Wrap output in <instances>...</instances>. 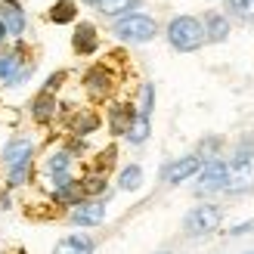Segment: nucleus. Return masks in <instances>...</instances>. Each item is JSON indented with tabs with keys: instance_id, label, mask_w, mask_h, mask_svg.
<instances>
[{
	"instance_id": "nucleus-1",
	"label": "nucleus",
	"mask_w": 254,
	"mask_h": 254,
	"mask_svg": "<svg viewBox=\"0 0 254 254\" xmlns=\"http://www.w3.org/2000/svg\"><path fill=\"white\" fill-rule=\"evenodd\" d=\"M208 41L205 34V22L195 16H177L168 25V44L177 53H195V50Z\"/></svg>"
},
{
	"instance_id": "nucleus-2",
	"label": "nucleus",
	"mask_w": 254,
	"mask_h": 254,
	"mask_svg": "<svg viewBox=\"0 0 254 254\" xmlns=\"http://www.w3.org/2000/svg\"><path fill=\"white\" fill-rule=\"evenodd\" d=\"M112 34H115L118 41H127V44H149L152 37L158 34V22L152 16H143V12H127V16L115 19Z\"/></svg>"
},
{
	"instance_id": "nucleus-3",
	"label": "nucleus",
	"mask_w": 254,
	"mask_h": 254,
	"mask_svg": "<svg viewBox=\"0 0 254 254\" xmlns=\"http://www.w3.org/2000/svg\"><path fill=\"white\" fill-rule=\"evenodd\" d=\"M254 189V152H239L226 164V192H251Z\"/></svg>"
},
{
	"instance_id": "nucleus-4",
	"label": "nucleus",
	"mask_w": 254,
	"mask_h": 254,
	"mask_svg": "<svg viewBox=\"0 0 254 254\" xmlns=\"http://www.w3.org/2000/svg\"><path fill=\"white\" fill-rule=\"evenodd\" d=\"M220 220H223V211L217 205H195L186 214V233L189 236H208L220 226Z\"/></svg>"
},
{
	"instance_id": "nucleus-5",
	"label": "nucleus",
	"mask_w": 254,
	"mask_h": 254,
	"mask_svg": "<svg viewBox=\"0 0 254 254\" xmlns=\"http://www.w3.org/2000/svg\"><path fill=\"white\" fill-rule=\"evenodd\" d=\"M201 161L198 155H183V158H177V161H171L168 168L161 171V177L168 183H183V180H189V177H195L198 171H201Z\"/></svg>"
},
{
	"instance_id": "nucleus-6",
	"label": "nucleus",
	"mask_w": 254,
	"mask_h": 254,
	"mask_svg": "<svg viewBox=\"0 0 254 254\" xmlns=\"http://www.w3.org/2000/svg\"><path fill=\"white\" fill-rule=\"evenodd\" d=\"M106 220V205L103 201H93V198H87V201H81V205H74V211H71V223L74 226H99Z\"/></svg>"
},
{
	"instance_id": "nucleus-7",
	"label": "nucleus",
	"mask_w": 254,
	"mask_h": 254,
	"mask_svg": "<svg viewBox=\"0 0 254 254\" xmlns=\"http://www.w3.org/2000/svg\"><path fill=\"white\" fill-rule=\"evenodd\" d=\"M34 155V143L28 136H16V139H9V143L3 146V164L6 168H19V164H28Z\"/></svg>"
},
{
	"instance_id": "nucleus-8",
	"label": "nucleus",
	"mask_w": 254,
	"mask_h": 254,
	"mask_svg": "<svg viewBox=\"0 0 254 254\" xmlns=\"http://www.w3.org/2000/svg\"><path fill=\"white\" fill-rule=\"evenodd\" d=\"M84 84H87V90H90V96L106 99L112 93V87H115V78H112V71L106 65H93V68H87Z\"/></svg>"
},
{
	"instance_id": "nucleus-9",
	"label": "nucleus",
	"mask_w": 254,
	"mask_h": 254,
	"mask_svg": "<svg viewBox=\"0 0 254 254\" xmlns=\"http://www.w3.org/2000/svg\"><path fill=\"white\" fill-rule=\"evenodd\" d=\"M198 174H201V183H198L201 192H220V189H226V164L220 158L201 164Z\"/></svg>"
},
{
	"instance_id": "nucleus-10",
	"label": "nucleus",
	"mask_w": 254,
	"mask_h": 254,
	"mask_svg": "<svg viewBox=\"0 0 254 254\" xmlns=\"http://www.w3.org/2000/svg\"><path fill=\"white\" fill-rule=\"evenodd\" d=\"M0 25L12 37H19L25 31V12L19 6V0H0Z\"/></svg>"
},
{
	"instance_id": "nucleus-11",
	"label": "nucleus",
	"mask_w": 254,
	"mask_h": 254,
	"mask_svg": "<svg viewBox=\"0 0 254 254\" xmlns=\"http://www.w3.org/2000/svg\"><path fill=\"white\" fill-rule=\"evenodd\" d=\"M96 44H99V34H96V28L90 22H81L78 28H74V34H71V50L78 56H90L93 50H96Z\"/></svg>"
},
{
	"instance_id": "nucleus-12",
	"label": "nucleus",
	"mask_w": 254,
	"mask_h": 254,
	"mask_svg": "<svg viewBox=\"0 0 254 254\" xmlns=\"http://www.w3.org/2000/svg\"><path fill=\"white\" fill-rule=\"evenodd\" d=\"M56 109H59L56 96H53V93H47V90H41V93H37V96L31 99V118H34L37 124H47V121H53Z\"/></svg>"
},
{
	"instance_id": "nucleus-13",
	"label": "nucleus",
	"mask_w": 254,
	"mask_h": 254,
	"mask_svg": "<svg viewBox=\"0 0 254 254\" xmlns=\"http://www.w3.org/2000/svg\"><path fill=\"white\" fill-rule=\"evenodd\" d=\"M133 118H136V109L133 106H127V103L112 106L109 109V130L115 133V136H121V133H127V127H130Z\"/></svg>"
},
{
	"instance_id": "nucleus-14",
	"label": "nucleus",
	"mask_w": 254,
	"mask_h": 254,
	"mask_svg": "<svg viewBox=\"0 0 254 254\" xmlns=\"http://www.w3.org/2000/svg\"><path fill=\"white\" fill-rule=\"evenodd\" d=\"M205 34L211 44H220L230 37V22H226V16H220V12H208L205 16Z\"/></svg>"
},
{
	"instance_id": "nucleus-15",
	"label": "nucleus",
	"mask_w": 254,
	"mask_h": 254,
	"mask_svg": "<svg viewBox=\"0 0 254 254\" xmlns=\"http://www.w3.org/2000/svg\"><path fill=\"white\" fill-rule=\"evenodd\" d=\"M53 254H93V242L87 236H65L53 248Z\"/></svg>"
},
{
	"instance_id": "nucleus-16",
	"label": "nucleus",
	"mask_w": 254,
	"mask_h": 254,
	"mask_svg": "<svg viewBox=\"0 0 254 254\" xmlns=\"http://www.w3.org/2000/svg\"><path fill=\"white\" fill-rule=\"evenodd\" d=\"M74 16H78L74 0H56V3L50 6V22L53 25H68V22H74Z\"/></svg>"
},
{
	"instance_id": "nucleus-17",
	"label": "nucleus",
	"mask_w": 254,
	"mask_h": 254,
	"mask_svg": "<svg viewBox=\"0 0 254 254\" xmlns=\"http://www.w3.org/2000/svg\"><path fill=\"white\" fill-rule=\"evenodd\" d=\"M133 6H139V0H96V9L106 12V16H127L133 12Z\"/></svg>"
},
{
	"instance_id": "nucleus-18",
	"label": "nucleus",
	"mask_w": 254,
	"mask_h": 254,
	"mask_svg": "<svg viewBox=\"0 0 254 254\" xmlns=\"http://www.w3.org/2000/svg\"><path fill=\"white\" fill-rule=\"evenodd\" d=\"M22 71V56L19 53H6V56H0V81H3L6 87L16 81V74Z\"/></svg>"
},
{
	"instance_id": "nucleus-19",
	"label": "nucleus",
	"mask_w": 254,
	"mask_h": 254,
	"mask_svg": "<svg viewBox=\"0 0 254 254\" xmlns=\"http://www.w3.org/2000/svg\"><path fill=\"white\" fill-rule=\"evenodd\" d=\"M71 130L81 133V136L99 130V115H96V112H78V115L71 118Z\"/></svg>"
},
{
	"instance_id": "nucleus-20",
	"label": "nucleus",
	"mask_w": 254,
	"mask_h": 254,
	"mask_svg": "<svg viewBox=\"0 0 254 254\" xmlns=\"http://www.w3.org/2000/svg\"><path fill=\"white\" fill-rule=\"evenodd\" d=\"M127 143H133V146H143L146 139H149V118H143V115H136L133 121H130V127H127Z\"/></svg>"
},
{
	"instance_id": "nucleus-21",
	"label": "nucleus",
	"mask_w": 254,
	"mask_h": 254,
	"mask_svg": "<svg viewBox=\"0 0 254 254\" xmlns=\"http://www.w3.org/2000/svg\"><path fill=\"white\" fill-rule=\"evenodd\" d=\"M139 183H143V168H139V164H130V168L121 171V180H118L121 189L133 192V189H139Z\"/></svg>"
},
{
	"instance_id": "nucleus-22",
	"label": "nucleus",
	"mask_w": 254,
	"mask_h": 254,
	"mask_svg": "<svg viewBox=\"0 0 254 254\" xmlns=\"http://www.w3.org/2000/svg\"><path fill=\"white\" fill-rule=\"evenodd\" d=\"M71 168V152L68 149H62V152H53L47 161V174H68Z\"/></svg>"
},
{
	"instance_id": "nucleus-23",
	"label": "nucleus",
	"mask_w": 254,
	"mask_h": 254,
	"mask_svg": "<svg viewBox=\"0 0 254 254\" xmlns=\"http://www.w3.org/2000/svg\"><path fill=\"white\" fill-rule=\"evenodd\" d=\"M152 109H155V87L146 81V84H143V90H139V112H136V115L149 118V115H152Z\"/></svg>"
},
{
	"instance_id": "nucleus-24",
	"label": "nucleus",
	"mask_w": 254,
	"mask_h": 254,
	"mask_svg": "<svg viewBox=\"0 0 254 254\" xmlns=\"http://www.w3.org/2000/svg\"><path fill=\"white\" fill-rule=\"evenodd\" d=\"M230 9L242 22H254V0H230Z\"/></svg>"
},
{
	"instance_id": "nucleus-25",
	"label": "nucleus",
	"mask_w": 254,
	"mask_h": 254,
	"mask_svg": "<svg viewBox=\"0 0 254 254\" xmlns=\"http://www.w3.org/2000/svg\"><path fill=\"white\" fill-rule=\"evenodd\" d=\"M81 189H84L87 198H90V195H99V192H106V180H103V177H84V180H81Z\"/></svg>"
},
{
	"instance_id": "nucleus-26",
	"label": "nucleus",
	"mask_w": 254,
	"mask_h": 254,
	"mask_svg": "<svg viewBox=\"0 0 254 254\" xmlns=\"http://www.w3.org/2000/svg\"><path fill=\"white\" fill-rule=\"evenodd\" d=\"M28 177H31V161L28 164H19V168H9V186L28 183Z\"/></svg>"
},
{
	"instance_id": "nucleus-27",
	"label": "nucleus",
	"mask_w": 254,
	"mask_h": 254,
	"mask_svg": "<svg viewBox=\"0 0 254 254\" xmlns=\"http://www.w3.org/2000/svg\"><path fill=\"white\" fill-rule=\"evenodd\" d=\"M62 81H65V71H56V74H53V78H50V81H47V87H44V90H47V93H53V90H56V87H59Z\"/></svg>"
},
{
	"instance_id": "nucleus-28",
	"label": "nucleus",
	"mask_w": 254,
	"mask_h": 254,
	"mask_svg": "<svg viewBox=\"0 0 254 254\" xmlns=\"http://www.w3.org/2000/svg\"><path fill=\"white\" fill-rule=\"evenodd\" d=\"M251 230H254V223L248 220V223H239V226H233L230 233H233V236H242V233H251Z\"/></svg>"
},
{
	"instance_id": "nucleus-29",
	"label": "nucleus",
	"mask_w": 254,
	"mask_h": 254,
	"mask_svg": "<svg viewBox=\"0 0 254 254\" xmlns=\"http://www.w3.org/2000/svg\"><path fill=\"white\" fill-rule=\"evenodd\" d=\"M6 41V28H3V25H0V44H3Z\"/></svg>"
},
{
	"instance_id": "nucleus-30",
	"label": "nucleus",
	"mask_w": 254,
	"mask_h": 254,
	"mask_svg": "<svg viewBox=\"0 0 254 254\" xmlns=\"http://www.w3.org/2000/svg\"><path fill=\"white\" fill-rule=\"evenodd\" d=\"M161 254H168V251H161Z\"/></svg>"
},
{
	"instance_id": "nucleus-31",
	"label": "nucleus",
	"mask_w": 254,
	"mask_h": 254,
	"mask_svg": "<svg viewBox=\"0 0 254 254\" xmlns=\"http://www.w3.org/2000/svg\"><path fill=\"white\" fill-rule=\"evenodd\" d=\"M251 254H254V251H251Z\"/></svg>"
}]
</instances>
